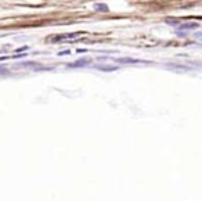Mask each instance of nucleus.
Listing matches in <instances>:
<instances>
[{
    "label": "nucleus",
    "instance_id": "1",
    "mask_svg": "<svg viewBox=\"0 0 202 201\" xmlns=\"http://www.w3.org/2000/svg\"><path fill=\"white\" fill-rule=\"evenodd\" d=\"M116 63H119V64H139V63L150 64V61H144V60H139V58H130V57H120V58H116Z\"/></svg>",
    "mask_w": 202,
    "mask_h": 201
},
{
    "label": "nucleus",
    "instance_id": "2",
    "mask_svg": "<svg viewBox=\"0 0 202 201\" xmlns=\"http://www.w3.org/2000/svg\"><path fill=\"white\" fill-rule=\"evenodd\" d=\"M90 64H91L90 58H80V60H76L74 63L67 64V67H69V68H78V67H86V65H90Z\"/></svg>",
    "mask_w": 202,
    "mask_h": 201
},
{
    "label": "nucleus",
    "instance_id": "3",
    "mask_svg": "<svg viewBox=\"0 0 202 201\" xmlns=\"http://www.w3.org/2000/svg\"><path fill=\"white\" fill-rule=\"evenodd\" d=\"M18 67H24V68H33V69H36V71H40V69H47V68H44L40 63H35V61H25V63L18 64Z\"/></svg>",
    "mask_w": 202,
    "mask_h": 201
},
{
    "label": "nucleus",
    "instance_id": "4",
    "mask_svg": "<svg viewBox=\"0 0 202 201\" xmlns=\"http://www.w3.org/2000/svg\"><path fill=\"white\" fill-rule=\"evenodd\" d=\"M198 26L199 25L197 22H187V24H180L177 31H191V29H197Z\"/></svg>",
    "mask_w": 202,
    "mask_h": 201
},
{
    "label": "nucleus",
    "instance_id": "5",
    "mask_svg": "<svg viewBox=\"0 0 202 201\" xmlns=\"http://www.w3.org/2000/svg\"><path fill=\"white\" fill-rule=\"evenodd\" d=\"M96 68L100 69V71H104V72H111V71H116V69H119V67H116V65H96Z\"/></svg>",
    "mask_w": 202,
    "mask_h": 201
},
{
    "label": "nucleus",
    "instance_id": "6",
    "mask_svg": "<svg viewBox=\"0 0 202 201\" xmlns=\"http://www.w3.org/2000/svg\"><path fill=\"white\" fill-rule=\"evenodd\" d=\"M94 10L96 11H101V13H108L109 11V7L105 3H94Z\"/></svg>",
    "mask_w": 202,
    "mask_h": 201
},
{
    "label": "nucleus",
    "instance_id": "7",
    "mask_svg": "<svg viewBox=\"0 0 202 201\" xmlns=\"http://www.w3.org/2000/svg\"><path fill=\"white\" fill-rule=\"evenodd\" d=\"M165 22H166L168 25H180V19L179 18H166Z\"/></svg>",
    "mask_w": 202,
    "mask_h": 201
},
{
    "label": "nucleus",
    "instance_id": "8",
    "mask_svg": "<svg viewBox=\"0 0 202 201\" xmlns=\"http://www.w3.org/2000/svg\"><path fill=\"white\" fill-rule=\"evenodd\" d=\"M69 53H71L69 50H63V51H60V53H58V56H68Z\"/></svg>",
    "mask_w": 202,
    "mask_h": 201
},
{
    "label": "nucleus",
    "instance_id": "9",
    "mask_svg": "<svg viewBox=\"0 0 202 201\" xmlns=\"http://www.w3.org/2000/svg\"><path fill=\"white\" fill-rule=\"evenodd\" d=\"M29 49L28 46H24V47H19V49H17V53H21V51H26Z\"/></svg>",
    "mask_w": 202,
    "mask_h": 201
},
{
    "label": "nucleus",
    "instance_id": "10",
    "mask_svg": "<svg viewBox=\"0 0 202 201\" xmlns=\"http://www.w3.org/2000/svg\"><path fill=\"white\" fill-rule=\"evenodd\" d=\"M194 36H195V39L202 40V32H197V33H194Z\"/></svg>",
    "mask_w": 202,
    "mask_h": 201
},
{
    "label": "nucleus",
    "instance_id": "11",
    "mask_svg": "<svg viewBox=\"0 0 202 201\" xmlns=\"http://www.w3.org/2000/svg\"><path fill=\"white\" fill-rule=\"evenodd\" d=\"M10 57H7V56H3V57H0V61H6V60H8Z\"/></svg>",
    "mask_w": 202,
    "mask_h": 201
},
{
    "label": "nucleus",
    "instance_id": "12",
    "mask_svg": "<svg viewBox=\"0 0 202 201\" xmlns=\"http://www.w3.org/2000/svg\"><path fill=\"white\" fill-rule=\"evenodd\" d=\"M76 51H78V53H86L87 50H86V49H78Z\"/></svg>",
    "mask_w": 202,
    "mask_h": 201
}]
</instances>
